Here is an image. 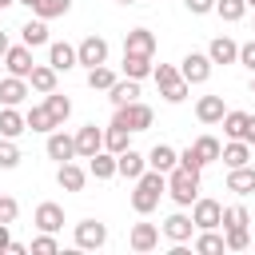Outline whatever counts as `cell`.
Here are the masks:
<instances>
[{
  "label": "cell",
  "instance_id": "obj_56",
  "mask_svg": "<svg viewBox=\"0 0 255 255\" xmlns=\"http://www.w3.org/2000/svg\"><path fill=\"white\" fill-rule=\"evenodd\" d=\"M251 247H255V239H251Z\"/></svg>",
  "mask_w": 255,
  "mask_h": 255
},
{
  "label": "cell",
  "instance_id": "obj_41",
  "mask_svg": "<svg viewBox=\"0 0 255 255\" xmlns=\"http://www.w3.org/2000/svg\"><path fill=\"white\" fill-rule=\"evenodd\" d=\"M16 163H20V147H16V139L0 135V167H4V171H12Z\"/></svg>",
  "mask_w": 255,
  "mask_h": 255
},
{
  "label": "cell",
  "instance_id": "obj_47",
  "mask_svg": "<svg viewBox=\"0 0 255 255\" xmlns=\"http://www.w3.org/2000/svg\"><path fill=\"white\" fill-rule=\"evenodd\" d=\"M187 12L203 16V12H215V0H187Z\"/></svg>",
  "mask_w": 255,
  "mask_h": 255
},
{
  "label": "cell",
  "instance_id": "obj_10",
  "mask_svg": "<svg viewBox=\"0 0 255 255\" xmlns=\"http://www.w3.org/2000/svg\"><path fill=\"white\" fill-rule=\"evenodd\" d=\"M96 151H104V131H100L96 124H84V128L76 131V155L92 159Z\"/></svg>",
  "mask_w": 255,
  "mask_h": 255
},
{
  "label": "cell",
  "instance_id": "obj_29",
  "mask_svg": "<svg viewBox=\"0 0 255 255\" xmlns=\"http://www.w3.org/2000/svg\"><path fill=\"white\" fill-rule=\"evenodd\" d=\"M44 108L52 112L56 128H64V120L72 116V100H68V96H60V92H48V96H44Z\"/></svg>",
  "mask_w": 255,
  "mask_h": 255
},
{
  "label": "cell",
  "instance_id": "obj_50",
  "mask_svg": "<svg viewBox=\"0 0 255 255\" xmlns=\"http://www.w3.org/2000/svg\"><path fill=\"white\" fill-rule=\"evenodd\" d=\"M8 48H12V44H8V36L0 32V60H4V52H8Z\"/></svg>",
  "mask_w": 255,
  "mask_h": 255
},
{
  "label": "cell",
  "instance_id": "obj_6",
  "mask_svg": "<svg viewBox=\"0 0 255 255\" xmlns=\"http://www.w3.org/2000/svg\"><path fill=\"white\" fill-rule=\"evenodd\" d=\"M191 219H195L199 231L223 227V203H219V199H195V203H191Z\"/></svg>",
  "mask_w": 255,
  "mask_h": 255
},
{
  "label": "cell",
  "instance_id": "obj_37",
  "mask_svg": "<svg viewBox=\"0 0 255 255\" xmlns=\"http://www.w3.org/2000/svg\"><path fill=\"white\" fill-rule=\"evenodd\" d=\"M68 8H72V0H40L32 12L40 20H56V16H68Z\"/></svg>",
  "mask_w": 255,
  "mask_h": 255
},
{
  "label": "cell",
  "instance_id": "obj_40",
  "mask_svg": "<svg viewBox=\"0 0 255 255\" xmlns=\"http://www.w3.org/2000/svg\"><path fill=\"white\" fill-rule=\"evenodd\" d=\"M223 243H227V251H247V247H251V231H247V227H227Z\"/></svg>",
  "mask_w": 255,
  "mask_h": 255
},
{
  "label": "cell",
  "instance_id": "obj_44",
  "mask_svg": "<svg viewBox=\"0 0 255 255\" xmlns=\"http://www.w3.org/2000/svg\"><path fill=\"white\" fill-rule=\"evenodd\" d=\"M16 215H20V203L12 195H0V223H16Z\"/></svg>",
  "mask_w": 255,
  "mask_h": 255
},
{
  "label": "cell",
  "instance_id": "obj_22",
  "mask_svg": "<svg viewBox=\"0 0 255 255\" xmlns=\"http://www.w3.org/2000/svg\"><path fill=\"white\" fill-rule=\"evenodd\" d=\"M48 64H52L56 72H68V68H76L80 60H76V48H72V44L56 40V44H48Z\"/></svg>",
  "mask_w": 255,
  "mask_h": 255
},
{
  "label": "cell",
  "instance_id": "obj_32",
  "mask_svg": "<svg viewBox=\"0 0 255 255\" xmlns=\"http://www.w3.org/2000/svg\"><path fill=\"white\" fill-rule=\"evenodd\" d=\"M20 36H24V44H28V48H40V44H48V24L36 16V20H28V24L20 28Z\"/></svg>",
  "mask_w": 255,
  "mask_h": 255
},
{
  "label": "cell",
  "instance_id": "obj_2",
  "mask_svg": "<svg viewBox=\"0 0 255 255\" xmlns=\"http://www.w3.org/2000/svg\"><path fill=\"white\" fill-rule=\"evenodd\" d=\"M167 195H171L179 207H191V203L199 199V171L175 163V167L167 171Z\"/></svg>",
  "mask_w": 255,
  "mask_h": 255
},
{
  "label": "cell",
  "instance_id": "obj_31",
  "mask_svg": "<svg viewBox=\"0 0 255 255\" xmlns=\"http://www.w3.org/2000/svg\"><path fill=\"white\" fill-rule=\"evenodd\" d=\"M24 116H28V131H56V120H52V112H48L44 104L28 108Z\"/></svg>",
  "mask_w": 255,
  "mask_h": 255
},
{
  "label": "cell",
  "instance_id": "obj_21",
  "mask_svg": "<svg viewBox=\"0 0 255 255\" xmlns=\"http://www.w3.org/2000/svg\"><path fill=\"white\" fill-rule=\"evenodd\" d=\"M128 243H131V251H155L159 247V227L155 223H135Z\"/></svg>",
  "mask_w": 255,
  "mask_h": 255
},
{
  "label": "cell",
  "instance_id": "obj_30",
  "mask_svg": "<svg viewBox=\"0 0 255 255\" xmlns=\"http://www.w3.org/2000/svg\"><path fill=\"white\" fill-rule=\"evenodd\" d=\"M191 151H195V155H199V163L207 167V163H215V159H219V151H223V143H219L215 135H199V139L191 143Z\"/></svg>",
  "mask_w": 255,
  "mask_h": 255
},
{
  "label": "cell",
  "instance_id": "obj_53",
  "mask_svg": "<svg viewBox=\"0 0 255 255\" xmlns=\"http://www.w3.org/2000/svg\"><path fill=\"white\" fill-rule=\"evenodd\" d=\"M116 4H135V0H116Z\"/></svg>",
  "mask_w": 255,
  "mask_h": 255
},
{
  "label": "cell",
  "instance_id": "obj_7",
  "mask_svg": "<svg viewBox=\"0 0 255 255\" xmlns=\"http://www.w3.org/2000/svg\"><path fill=\"white\" fill-rule=\"evenodd\" d=\"M76 60H80L84 68H100V64H108V40H104V36H84L80 48H76Z\"/></svg>",
  "mask_w": 255,
  "mask_h": 255
},
{
  "label": "cell",
  "instance_id": "obj_45",
  "mask_svg": "<svg viewBox=\"0 0 255 255\" xmlns=\"http://www.w3.org/2000/svg\"><path fill=\"white\" fill-rule=\"evenodd\" d=\"M239 64L255 72V40H247V44H239Z\"/></svg>",
  "mask_w": 255,
  "mask_h": 255
},
{
  "label": "cell",
  "instance_id": "obj_5",
  "mask_svg": "<svg viewBox=\"0 0 255 255\" xmlns=\"http://www.w3.org/2000/svg\"><path fill=\"white\" fill-rule=\"evenodd\" d=\"M179 76H183L187 84H207V76H211V56H207V52H187V56L179 60Z\"/></svg>",
  "mask_w": 255,
  "mask_h": 255
},
{
  "label": "cell",
  "instance_id": "obj_36",
  "mask_svg": "<svg viewBox=\"0 0 255 255\" xmlns=\"http://www.w3.org/2000/svg\"><path fill=\"white\" fill-rule=\"evenodd\" d=\"M112 84H116V72H112L108 64H100V68H88V88H92V92H96V88H100V92H108Z\"/></svg>",
  "mask_w": 255,
  "mask_h": 255
},
{
  "label": "cell",
  "instance_id": "obj_52",
  "mask_svg": "<svg viewBox=\"0 0 255 255\" xmlns=\"http://www.w3.org/2000/svg\"><path fill=\"white\" fill-rule=\"evenodd\" d=\"M8 4H16V0H0V8H8Z\"/></svg>",
  "mask_w": 255,
  "mask_h": 255
},
{
  "label": "cell",
  "instance_id": "obj_26",
  "mask_svg": "<svg viewBox=\"0 0 255 255\" xmlns=\"http://www.w3.org/2000/svg\"><path fill=\"white\" fill-rule=\"evenodd\" d=\"M88 175H96V179H112V175H120V167H116V155L104 147V151H96L92 159H88Z\"/></svg>",
  "mask_w": 255,
  "mask_h": 255
},
{
  "label": "cell",
  "instance_id": "obj_35",
  "mask_svg": "<svg viewBox=\"0 0 255 255\" xmlns=\"http://www.w3.org/2000/svg\"><path fill=\"white\" fill-rule=\"evenodd\" d=\"M195 251H199V255H219V251H227V243H223V235H215V227H211V231H199V235H195Z\"/></svg>",
  "mask_w": 255,
  "mask_h": 255
},
{
  "label": "cell",
  "instance_id": "obj_24",
  "mask_svg": "<svg viewBox=\"0 0 255 255\" xmlns=\"http://www.w3.org/2000/svg\"><path fill=\"white\" fill-rule=\"evenodd\" d=\"M175 163H179V151H175L171 143H155V147L147 151V167H155V171H163V175H167Z\"/></svg>",
  "mask_w": 255,
  "mask_h": 255
},
{
  "label": "cell",
  "instance_id": "obj_54",
  "mask_svg": "<svg viewBox=\"0 0 255 255\" xmlns=\"http://www.w3.org/2000/svg\"><path fill=\"white\" fill-rule=\"evenodd\" d=\"M247 8H255V0H247Z\"/></svg>",
  "mask_w": 255,
  "mask_h": 255
},
{
  "label": "cell",
  "instance_id": "obj_39",
  "mask_svg": "<svg viewBox=\"0 0 255 255\" xmlns=\"http://www.w3.org/2000/svg\"><path fill=\"white\" fill-rule=\"evenodd\" d=\"M215 12H219L227 24H235V20H243V12H247V0H215Z\"/></svg>",
  "mask_w": 255,
  "mask_h": 255
},
{
  "label": "cell",
  "instance_id": "obj_3",
  "mask_svg": "<svg viewBox=\"0 0 255 255\" xmlns=\"http://www.w3.org/2000/svg\"><path fill=\"white\" fill-rule=\"evenodd\" d=\"M151 80L159 84V96H163L167 104H183V100H187V88H191V84L179 76V68H171V64H155V68H151Z\"/></svg>",
  "mask_w": 255,
  "mask_h": 255
},
{
  "label": "cell",
  "instance_id": "obj_42",
  "mask_svg": "<svg viewBox=\"0 0 255 255\" xmlns=\"http://www.w3.org/2000/svg\"><path fill=\"white\" fill-rule=\"evenodd\" d=\"M32 251H36V255H56V251H60V243H56V235H52V231H40V235L32 239Z\"/></svg>",
  "mask_w": 255,
  "mask_h": 255
},
{
  "label": "cell",
  "instance_id": "obj_38",
  "mask_svg": "<svg viewBox=\"0 0 255 255\" xmlns=\"http://www.w3.org/2000/svg\"><path fill=\"white\" fill-rule=\"evenodd\" d=\"M247 116H251V112H227V116H223V131H227L231 139H243V131H247Z\"/></svg>",
  "mask_w": 255,
  "mask_h": 255
},
{
  "label": "cell",
  "instance_id": "obj_14",
  "mask_svg": "<svg viewBox=\"0 0 255 255\" xmlns=\"http://www.w3.org/2000/svg\"><path fill=\"white\" fill-rule=\"evenodd\" d=\"M32 223H36L40 231H52V235H56V231L64 227V207L48 199V203H40V207H36V215H32Z\"/></svg>",
  "mask_w": 255,
  "mask_h": 255
},
{
  "label": "cell",
  "instance_id": "obj_34",
  "mask_svg": "<svg viewBox=\"0 0 255 255\" xmlns=\"http://www.w3.org/2000/svg\"><path fill=\"white\" fill-rule=\"evenodd\" d=\"M128 135H131L128 128H120V124H112V128L104 131V147H108L112 155H120V151H128V147H131V143H128Z\"/></svg>",
  "mask_w": 255,
  "mask_h": 255
},
{
  "label": "cell",
  "instance_id": "obj_57",
  "mask_svg": "<svg viewBox=\"0 0 255 255\" xmlns=\"http://www.w3.org/2000/svg\"><path fill=\"white\" fill-rule=\"evenodd\" d=\"M0 68H4V64H0Z\"/></svg>",
  "mask_w": 255,
  "mask_h": 255
},
{
  "label": "cell",
  "instance_id": "obj_55",
  "mask_svg": "<svg viewBox=\"0 0 255 255\" xmlns=\"http://www.w3.org/2000/svg\"><path fill=\"white\" fill-rule=\"evenodd\" d=\"M251 92H255V80H251Z\"/></svg>",
  "mask_w": 255,
  "mask_h": 255
},
{
  "label": "cell",
  "instance_id": "obj_12",
  "mask_svg": "<svg viewBox=\"0 0 255 255\" xmlns=\"http://www.w3.org/2000/svg\"><path fill=\"white\" fill-rule=\"evenodd\" d=\"M191 231H199V227H195V219H191V215H183V211H175V215H167V219H163V235H167L171 243H187V239H191Z\"/></svg>",
  "mask_w": 255,
  "mask_h": 255
},
{
  "label": "cell",
  "instance_id": "obj_16",
  "mask_svg": "<svg viewBox=\"0 0 255 255\" xmlns=\"http://www.w3.org/2000/svg\"><path fill=\"white\" fill-rule=\"evenodd\" d=\"M227 191L235 195H251L255 191V167L243 163V167H227Z\"/></svg>",
  "mask_w": 255,
  "mask_h": 255
},
{
  "label": "cell",
  "instance_id": "obj_17",
  "mask_svg": "<svg viewBox=\"0 0 255 255\" xmlns=\"http://www.w3.org/2000/svg\"><path fill=\"white\" fill-rule=\"evenodd\" d=\"M124 52H131V56H151V52H155V36H151L147 28H131V32L124 36Z\"/></svg>",
  "mask_w": 255,
  "mask_h": 255
},
{
  "label": "cell",
  "instance_id": "obj_23",
  "mask_svg": "<svg viewBox=\"0 0 255 255\" xmlns=\"http://www.w3.org/2000/svg\"><path fill=\"white\" fill-rule=\"evenodd\" d=\"M108 100H112V108H120V104H131V100H139V80H131V76L116 80V84L108 88Z\"/></svg>",
  "mask_w": 255,
  "mask_h": 255
},
{
  "label": "cell",
  "instance_id": "obj_48",
  "mask_svg": "<svg viewBox=\"0 0 255 255\" xmlns=\"http://www.w3.org/2000/svg\"><path fill=\"white\" fill-rule=\"evenodd\" d=\"M243 139L255 147V116H247V131H243Z\"/></svg>",
  "mask_w": 255,
  "mask_h": 255
},
{
  "label": "cell",
  "instance_id": "obj_46",
  "mask_svg": "<svg viewBox=\"0 0 255 255\" xmlns=\"http://www.w3.org/2000/svg\"><path fill=\"white\" fill-rule=\"evenodd\" d=\"M179 163H183V167H191V171H203V163H199V155H195L191 147H187V151H179Z\"/></svg>",
  "mask_w": 255,
  "mask_h": 255
},
{
  "label": "cell",
  "instance_id": "obj_49",
  "mask_svg": "<svg viewBox=\"0 0 255 255\" xmlns=\"http://www.w3.org/2000/svg\"><path fill=\"white\" fill-rule=\"evenodd\" d=\"M8 243H12V235H8V223H0V251H8Z\"/></svg>",
  "mask_w": 255,
  "mask_h": 255
},
{
  "label": "cell",
  "instance_id": "obj_28",
  "mask_svg": "<svg viewBox=\"0 0 255 255\" xmlns=\"http://www.w3.org/2000/svg\"><path fill=\"white\" fill-rule=\"evenodd\" d=\"M219 159H223L227 167H243V163L251 159V143H247V139H231V143L219 151Z\"/></svg>",
  "mask_w": 255,
  "mask_h": 255
},
{
  "label": "cell",
  "instance_id": "obj_33",
  "mask_svg": "<svg viewBox=\"0 0 255 255\" xmlns=\"http://www.w3.org/2000/svg\"><path fill=\"white\" fill-rule=\"evenodd\" d=\"M124 76H131V80L151 76V56H131V52H124Z\"/></svg>",
  "mask_w": 255,
  "mask_h": 255
},
{
  "label": "cell",
  "instance_id": "obj_1",
  "mask_svg": "<svg viewBox=\"0 0 255 255\" xmlns=\"http://www.w3.org/2000/svg\"><path fill=\"white\" fill-rule=\"evenodd\" d=\"M167 191V175L163 171H155V167H147L139 179H135V191H131V207L139 211V215H151L155 207H159V195Z\"/></svg>",
  "mask_w": 255,
  "mask_h": 255
},
{
  "label": "cell",
  "instance_id": "obj_9",
  "mask_svg": "<svg viewBox=\"0 0 255 255\" xmlns=\"http://www.w3.org/2000/svg\"><path fill=\"white\" fill-rule=\"evenodd\" d=\"M4 68H8V76H32V68H36V60H32V48L28 44H16V48H8L4 52Z\"/></svg>",
  "mask_w": 255,
  "mask_h": 255
},
{
  "label": "cell",
  "instance_id": "obj_43",
  "mask_svg": "<svg viewBox=\"0 0 255 255\" xmlns=\"http://www.w3.org/2000/svg\"><path fill=\"white\" fill-rule=\"evenodd\" d=\"M247 223H251L247 207H223V227H247Z\"/></svg>",
  "mask_w": 255,
  "mask_h": 255
},
{
  "label": "cell",
  "instance_id": "obj_27",
  "mask_svg": "<svg viewBox=\"0 0 255 255\" xmlns=\"http://www.w3.org/2000/svg\"><path fill=\"white\" fill-rule=\"evenodd\" d=\"M56 76H60V72H56L52 64H36L32 76H28V84H32L40 96H48V92H56Z\"/></svg>",
  "mask_w": 255,
  "mask_h": 255
},
{
  "label": "cell",
  "instance_id": "obj_51",
  "mask_svg": "<svg viewBox=\"0 0 255 255\" xmlns=\"http://www.w3.org/2000/svg\"><path fill=\"white\" fill-rule=\"evenodd\" d=\"M16 4H28V8H36V4H40V0H16Z\"/></svg>",
  "mask_w": 255,
  "mask_h": 255
},
{
  "label": "cell",
  "instance_id": "obj_18",
  "mask_svg": "<svg viewBox=\"0 0 255 255\" xmlns=\"http://www.w3.org/2000/svg\"><path fill=\"white\" fill-rule=\"evenodd\" d=\"M207 56H211V64H235L239 60V44L231 36H215L207 44Z\"/></svg>",
  "mask_w": 255,
  "mask_h": 255
},
{
  "label": "cell",
  "instance_id": "obj_13",
  "mask_svg": "<svg viewBox=\"0 0 255 255\" xmlns=\"http://www.w3.org/2000/svg\"><path fill=\"white\" fill-rule=\"evenodd\" d=\"M24 100H28V80L24 76H0V104L20 108Z\"/></svg>",
  "mask_w": 255,
  "mask_h": 255
},
{
  "label": "cell",
  "instance_id": "obj_19",
  "mask_svg": "<svg viewBox=\"0 0 255 255\" xmlns=\"http://www.w3.org/2000/svg\"><path fill=\"white\" fill-rule=\"evenodd\" d=\"M195 116H199V124H223V116H227V108H223V96H199V104H195Z\"/></svg>",
  "mask_w": 255,
  "mask_h": 255
},
{
  "label": "cell",
  "instance_id": "obj_25",
  "mask_svg": "<svg viewBox=\"0 0 255 255\" xmlns=\"http://www.w3.org/2000/svg\"><path fill=\"white\" fill-rule=\"evenodd\" d=\"M24 131H28V116L4 104V112H0V135H8V139H16V135H24Z\"/></svg>",
  "mask_w": 255,
  "mask_h": 255
},
{
  "label": "cell",
  "instance_id": "obj_15",
  "mask_svg": "<svg viewBox=\"0 0 255 255\" xmlns=\"http://www.w3.org/2000/svg\"><path fill=\"white\" fill-rule=\"evenodd\" d=\"M116 167H120V175H124V179H139V175L147 171V155H139L135 147H128V151H120V155H116Z\"/></svg>",
  "mask_w": 255,
  "mask_h": 255
},
{
  "label": "cell",
  "instance_id": "obj_11",
  "mask_svg": "<svg viewBox=\"0 0 255 255\" xmlns=\"http://www.w3.org/2000/svg\"><path fill=\"white\" fill-rule=\"evenodd\" d=\"M44 147H48V155H52V159H60V163L76 159V135L60 131V128H56V131H48V143H44Z\"/></svg>",
  "mask_w": 255,
  "mask_h": 255
},
{
  "label": "cell",
  "instance_id": "obj_8",
  "mask_svg": "<svg viewBox=\"0 0 255 255\" xmlns=\"http://www.w3.org/2000/svg\"><path fill=\"white\" fill-rule=\"evenodd\" d=\"M104 243H108V227H104L100 219H80V223H76V247L96 251V247H104Z\"/></svg>",
  "mask_w": 255,
  "mask_h": 255
},
{
  "label": "cell",
  "instance_id": "obj_20",
  "mask_svg": "<svg viewBox=\"0 0 255 255\" xmlns=\"http://www.w3.org/2000/svg\"><path fill=\"white\" fill-rule=\"evenodd\" d=\"M56 183L64 187V191H84V183H88V171L80 167V163H60V171H56Z\"/></svg>",
  "mask_w": 255,
  "mask_h": 255
},
{
  "label": "cell",
  "instance_id": "obj_4",
  "mask_svg": "<svg viewBox=\"0 0 255 255\" xmlns=\"http://www.w3.org/2000/svg\"><path fill=\"white\" fill-rule=\"evenodd\" d=\"M151 108L147 104H139V100H131V104H120L116 108V116H112V124H120V128H128V131H147L151 128Z\"/></svg>",
  "mask_w": 255,
  "mask_h": 255
}]
</instances>
